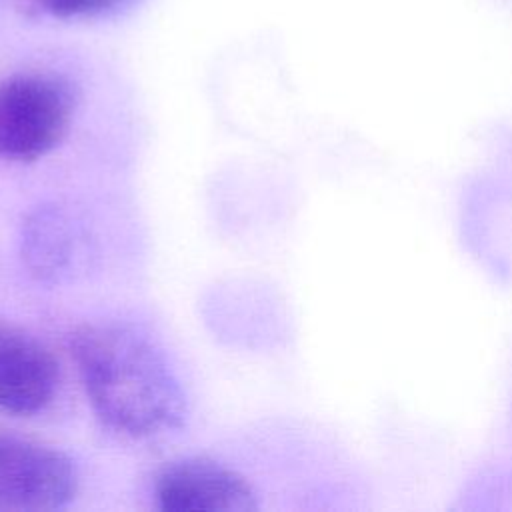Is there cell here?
<instances>
[{
  "mask_svg": "<svg viewBox=\"0 0 512 512\" xmlns=\"http://www.w3.org/2000/svg\"><path fill=\"white\" fill-rule=\"evenodd\" d=\"M124 0H34V4L54 18H90L100 16Z\"/></svg>",
  "mask_w": 512,
  "mask_h": 512,
  "instance_id": "52a82bcc",
  "label": "cell"
},
{
  "mask_svg": "<svg viewBox=\"0 0 512 512\" xmlns=\"http://www.w3.org/2000/svg\"><path fill=\"white\" fill-rule=\"evenodd\" d=\"M70 354L96 416L114 432L150 438L176 428L184 392L164 352L122 322H88L70 334Z\"/></svg>",
  "mask_w": 512,
  "mask_h": 512,
  "instance_id": "6da1fadb",
  "label": "cell"
},
{
  "mask_svg": "<svg viewBox=\"0 0 512 512\" xmlns=\"http://www.w3.org/2000/svg\"><path fill=\"white\" fill-rule=\"evenodd\" d=\"M74 94L50 72L0 80V158L32 162L54 150L70 128Z\"/></svg>",
  "mask_w": 512,
  "mask_h": 512,
  "instance_id": "7a4b0ae2",
  "label": "cell"
},
{
  "mask_svg": "<svg viewBox=\"0 0 512 512\" xmlns=\"http://www.w3.org/2000/svg\"><path fill=\"white\" fill-rule=\"evenodd\" d=\"M76 488V466L62 450L0 432V512L60 510Z\"/></svg>",
  "mask_w": 512,
  "mask_h": 512,
  "instance_id": "3957f363",
  "label": "cell"
},
{
  "mask_svg": "<svg viewBox=\"0 0 512 512\" xmlns=\"http://www.w3.org/2000/svg\"><path fill=\"white\" fill-rule=\"evenodd\" d=\"M162 512H252L258 508L250 482L234 468L210 458L166 464L154 480Z\"/></svg>",
  "mask_w": 512,
  "mask_h": 512,
  "instance_id": "277c9868",
  "label": "cell"
},
{
  "mask_svg": "<svg viewBox=\"0 0 512 512\" xmlns=\"http://www.w3.org/2000/svg\"><path fill=\"white\" fill-rule=\"evenodd\" d=\"M58 382L52 352L24 328L0 320V410L18 416L42 412Z\"/></svg>",
  "mask_w": 512,
  "mask_h": 512,
  "instance_id": "5b68a950",
  "label": "cell"
},
{
  "mask_svg": "<svg viewBox=\"0 0 512 512\" xmlns=\"http://www.w3.org/2000/svg\"><path fill=\"white\" fill-rule=\"evenodd\" d=\"M64 218L56 210H42L28 224L24 246L26 258L34 270L54 274L62 270L70 246V234L64 228Z\"/></svg>",
  "mask_w": 512,
  "mask_h": 512,
  "instance_id": "8992f818",
  "label": "cell"
}]
</instances>
